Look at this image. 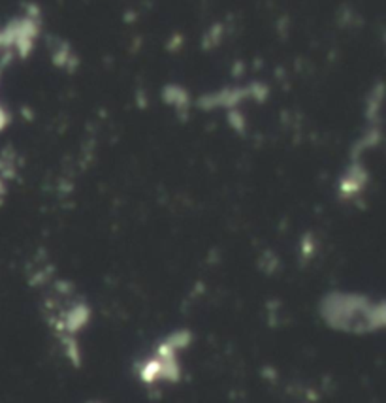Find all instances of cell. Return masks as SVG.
Listing matches in <instances>:
<instances>
[{
	"label": "cell",
	"mask_w": 386,
	"mask_h": 403,
	"mask_svg": "<svg viewBox=\"0 0 386 403\" xmlns=\"http://www.w3.org/2000/svg\"><path fill=\"white\" fill-rule=\"evenodd\" d=\"M324 321L347 334H370L382 326V311L356 298H331L326 302Z\"/></svg>",
	"instance_id": "7a4b0ae2"
},
{
	"label": "cell",
	"mask_w": 386,
	"mask_h": 403,
	"mask_svg": "<svg viewBox=\"0 0 386 403\" xmlns=\"http://www.w3.org/2000/svg\"><path fill=\"white\" fill-rule=\"evenodd\" d=\"M191 343L188 331H176L164 337L145 358L136 365V377L144 387H170L181 379V354Z\"/></svg>",
	"instance_id": "6da1fadb"
}]
</instances>
